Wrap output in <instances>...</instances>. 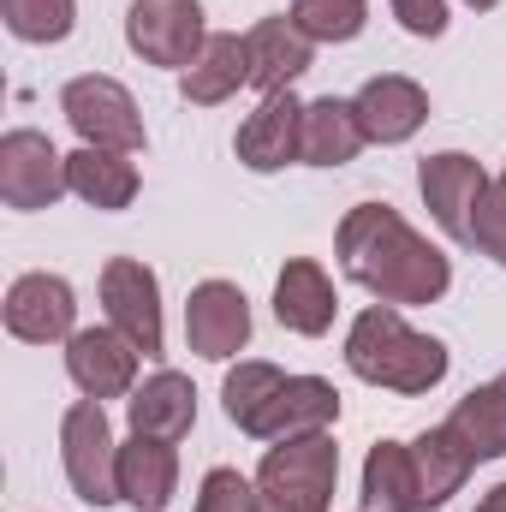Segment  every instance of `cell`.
<instances>
[{
    "instance_id": "cell-30",
    "label": "cell",
    "mask_w": 506,
    "mask_h": 512,
    "mask_svg": "<svg viewBox=\"0 0 506 512\" xmlns=\"http://www.w3.org/2000/svg\"><path fill=\"white\" fill-rule=\"evenodd\" d=\"M393 18L411 36H441L447 30V0H393Z\"/></svg>"
},
{
    "instance_id": "cell-28",
    "label": "cell",
    "mask_w": 506,
    "mask_h": 512,
    "mask_svg": "<svg viewBox=\"0 0 506 512\" xmlns=\"http://www.w3.org/2000/svg\"><path fill=\"white\" fill-rule=\"evenodd\" d=\"M471 245L489 256V262L506 268V173L489 179V191H483V203H477V215H471Z\"/></svg>"
},
{
    "instance_id": "cell-13",
    "label": "cell",
    "mask_w": 506,
    "mask_h": 512,
    "mask_svg": "<svg viewBox=\"0 0 506 512\" xmlns=\"http://www.w3.org/2000/svg\"><path fill=\"white\" fill-rule=\"evenodd\" d=\"M233 149H239V161H245L251 173H280V167L304 161V102H298L292 90L262 96V108L239 126Z\"/></svg>"
},
{
    "instance_id": "cell-9",
    "label": "cell",
    "mask_w": 506,
    "mask_h": 512,
    "mask_svg": "<svg viewBox=\"0 0 506 512\" xmlns=\"http://www.w3.org/2000/svg\"><path fill=\"white\" fill-rule=\"evenodd\" d=\"M417 191H423L435 227H441L453 245H471V215H477V203H483V191H489V173H483L471 155L441 149V155H429V161L417 167Z\"/></svg>"
},
{
    "instance_id": "cell-32",
    "label": "cell",
    "mask_w": 506,
    "mask_h": 512,
    "mask_svg": "<svg viewBox=\"0 0 506 512\" xmlns=\"http://www.w3.org/2000/svg\"><path fill=\"white\" fill-rule=\"evenodd\" d=\"M465 6H477V12H489V6H501V0H465Z\"/></svg>"
},
{
    "instance_id": "cell-27",
    "label": "cell",
    "mask_w": 506,
    "mask_h": 512,
    "mask_svg": "<svg viewBox=\"0 0 506 512\" xmlns=\"http://www.w3.org/2000/svg\"><path fill=\"white\" fill-rule=\"evenodd\" d=\"M364 18H370V0H298L292 6V24L310 42H352Z\"/></svg>"
},
{
    "instance_id": "cell-8",
    "label": "cell",
    "mask_w": 506,
    "mask_h": 512,
    "mask_svg": "<svg viewBox=\"0 0 506 512\" xmlns=\"http://www.w3.org/2000/svg\"><path fill=\"white\" fill-rule=\"evenodd\" d=\"M102 304H108V328H120L143 358L161 352V280L149 262L114 256L102 268Z\"/></svg>"
},
{
    "instance_id": "cell-21",
    "label": "cell",
    "mask_w": 506,
    "mask_h": 512,
    "mask_svg": "<svg viewBox=\"0 0 506 512\" xmlns=\"http://www.w3.org/2000/svg\"><path fill=\"white\" fill-rule=\"evenodd\" d=\"M364 512H429L411 441H376L364 459Z\"/></svg>"
},
{
    "instance_id": "cell-20",
    "label": "cell",
    "mask_w": 506,
    "mask_h": 512,
    "mask_svg": "<svg viewBox=\"0 0 506 512\" xmlns=\"http://www.w3.org/2000/svg\"><path fill=\"white\" fill-rule=\"evenodd\" d=\"M239 84H251V48H245V36H227V30H215V36L203 42V54L179 72V96H185L191 108H215V102H227Z\"/></svg>"
},
{
    "instance_id": "cell-4",
    "label": "cell",
    "mask_w": 506,
    "mask_h": 512,
    "mask_svg": "<svg viewBox=\"0 0 506 512\" xmlns=\"http://www.w3.org/2000/svg\"><path fill=\"white\" fill-rule=\"evenodd\" d=\"M60 459H66V483L78 501H90V507L120 501V441H114L102 399H78L60 417Z\"/></svg>"
},
{
    "instance_id": "cell-25",
    "label": "cell",
    "mask_w": 506,
    "mask_h": 512,
    "mask_svg": "<svg viewBox=\"0 0 506 512\" xmlns=\"http://www.w3.org/2000/svg\"><path fill=\"white\" fill-rule=\"evenodd\" d=\"M447 429L465 441L471 459H501L506 453V370L489 387H471V393L453 405Z\"/></svg>"
},
{
    "instance_id": "cell-17",
    "label": "cell",
    "mask_w": 506,
    "mask_h": 512,
    "mask_svg": "<svg viewBox=\"0 0 506 512\" xmlns=\"http://www.w3.org/2000/svg\"><path fill=\"white\" fill-rule=\"evenodd\" d=\"M245 48H251V84L262 96L292 90V84L310 72V60H316V42H310L292 18H262V24H251Z\"/></svg>"
},
{
    "instance_id": "cell-3",
    "label": "cell",
    "mask_w": 506,
    "mask_h": 512,
    "mask_svg": "<svg viewBox=\"0 0 506 512\" xmlns=\"http://www.w3.org/2000/svg\"><path fill=\"white\" fill-rule=\"evenodd\" d=\"M340 483V447L322 435H292L274 441L262 471H256V501L262 512H328V495Z\"/></svg>"
},
{
    "instance_id": "cell-29",
    "label": "cell",
    "mask_w": 506,
    "mask_h": 512,
    "mask_svg": "<svg viewBox=\"0 0 506 512\" xmlns=\"http://www.w3.org/2000/svg\"><path fill=\"white\" fill-rule=\"evenodd\" d=\"M197 512H262V501H256V483H245L227 465H215L203 477V489H197Z\"/></svg>"
},
{
    "instance_id": "cell-24",
    "label": "cell",
    "mask_w": 506,
    "mask_h": 512,
    "mask_svg": "<svg viewBox=\"0 0 506 512\" xmlns=\"http://www.w3.org/2000/svg\"><path fill=\"white\" fill-rule=\"evenodd\" d=\"M411 459H417V483H423V507H447L459 489H465V477H471V453H465V441L441 423V429H423L417 441H411Z\"/></svg>"
},
{
    "instance_id": "cell-6",
    "label": "cell",
    "mask_w": 506,
    "mask_h": 512,
    "mask_svg": "<svg viewBox=\"0 0 506 512\" xmlns=\"http://www.w3.org/2000/svg\"><path fill=\"white\" fill-rule=\"evenodd\" d=\"M126 42L137 60L149 66H191L209 42L203 30V6L197 0H131L126 12Z\"/></svg>"
},
{
    "instance_id": "cell-18",
    "label": "cell",
    "mask_w": 506,
    "mask_h": 512,
    "mask_svg": "<svg viewBox=\"0 0 506 512\" xmlns=\"http://www.w3.org/2000/svg\"><path fill=\"white\" fill-rule=\"evenodd\" d=\"M131 435H155V441H185L197 423V387L179 370H155L143 387H131L126 399Z\"/></svg>"
},
{
    "instance_id": "cell-23",
    "label": "cell",
    "mask_w": 506,
    "mask_h": 512,
    "mask_svg": "<svg viewBox=\"0 0 506 512\" xmlns=\"http://www.w3.org/2000/svg\"><path fill=\"white\" fill-rule=\"evenodd\" d=\"M66 185L72 197H84L90 209H126L137 197V167H131L120 149H72L66 155Z\"/></svg>"
},
{
    "instance_id": "cell-5",
    "label": "cell",
    "mask_w": 506,
    "mask_h": 512,
    "mask_svg": "<svg viewBox=\"0 0 506 512\" xmlns=\"http://www.w3.org/2000/svg\"><path fill=\"white\" fill-rule=\"evenodd\" d=\"M60 114L72 120V131L90 149H120V155L143 149V114H137V102L120 78H102V72L72 78L60 90Z\"/></svg>"
},
{
    "instance_id": "cell-26",
    "label": "cell",
    "mask_w": 506,
    "mask_h": 512,
    "mask_svg": "<svg viewBox=\"0 0 506 512\" xmlns=\"http://www.w3.org/2000/svg\"><path fill=\"white\" fill-rule=\"evenodd\" d=\"M0 18L18 42H66L78 24V0H0Z\"/></svg>"
},
{
    "instance_id": "cell-11",
    "label": "cell",
    "mask_w": 506,
    "mask_h": 512,
    "mask_svg": "<svg viewBox=\"0 0 506 512\" xmlns=\"http://www.w3.org/2000/svg\"><path fill=\"white\" fill-rule=\"evenodd\" d=\"M6 334L24 346H54L78 334V298L60 274H18L6 292Z\"/></svg>"
},
{
    "instance_id": "cell-7",
    "label": "cell",
    "mask_w": 506,
    "mask_h": 512,
    "mask_svg": "<svg viewBox=\"0 0 506 512\" xmlns=\"http://www.w3.org/2000/svg\"><path fill=\"white\" fill-rule=\"evenodd\" d=\"M66 191H72L66 185V155L42 131L18 126L0 137V197H6V209H48Z\"/></svg>"
},
{
    "instance_id": "cell-16",
    "label": "cell",
    "mask_w": 506,
    "mask_h": 512,
    "mask_svg": "<svg viewBox=\"0 0 506 512\" xmlns=\"http://www.w3.org/2000/svg\"><path fill=\"white\" fill-rule=\"evenodd\" d=\"M334 310H340V298H334L328 268L310 262V256H292V262L280 268V280H274V316H280V328L316 340V334L334 328Z\"/></svg>"
},
{
    "instance_id": "cell-15",
    "label": "cell",
    "mask_w": 506,
    "mask_h": 512,
    "mask_svg": "<svg viewBox=\"0 0 506 512\" xmlns=\"http://www.w3.org/2000/svg\"><path fill=\"white\" fill-rule=\"evenodd\" d=\"M352 108H358V126H364L370 143H405V137H417L423 120H429L423 84H417V78H399V72L370 78V84L352 96Z\"/></svg>"
},
{
    "instance_id": "cell-2",
    "label": "cell",
    "mask_w": 506,
    "mask_h": 512,
    "mask_svg": "<svg viewBox=\"0 0 506 512\" xmlns=\"http://www.w3.org/2000/svg\"><path fill=\"white\" fill-rule=\"evenodd\" d=\"M346 364L358 382L387 393H429L447 376V346L417 334L393 304H370L346 334Z\"/></svg>"
},
{
    "instance_id": "cell-1",
    "label": "cell",
    "mask_w": 506,
    "mask_h": 512,
    "mask_svg": "<svg viewBox=\"0 0 506 512\" xmlns=\"http://www.w3.org/2000/svg\"><path fill=\"white\" fill-rule=\"evenodd\" d=\"M334 256L346 268V280H358L364 292H376L381 304H435L453 286V262L435 251L399 209L387 203H358L346 209L340 233H334Z\"/></svg>"
},
{
    "instance_id": "cell-12",
    "label": "cell",
    "mask_w": 506,
    "mask_h": 512,
    "mask_svg": "<svg viewBox=\"0 0 506 512\" xmlns=\"http://www.w3.org/2000/svg\"><path fill=\"white\" fill-rule=\"evenodd\" d=\"M66 376L84 399H120L137 382V346L120 328H78L66 340Z\"/></svg>"
},
{
    "instance_id": "cell-22",
    "label": "cell",
    "mask_w": 506,
    "mask_h": 512,
    "mask_svg": "<svg viewBox=\"0 0 506 512\" xmlns=\"http://www.w3.org/2000/svg\"><path fill=\"white\" fill-rule=\"evenodd\" d=\"M364 143L370 137L358 126V108L352 102H340V96L304 102V161L310 167H346V161H358Z\"/></svg>"
},
{
    "instance_id": "cell-14",
    "label": "cell",
    "mask_w": 506,
    "mask_h": 512,
    "mask_svg": "<svg viewBox=\"0 0 506 512\" xmlns=\"http://www.w3.org/2000/svg\"><path fill=\"white\" fill-rule=\"evenodd\" d=\"M340 417V393L322 376H280V387L268 393L262 417H256L251 435L262 441H292V435H322L328 423Z\"/></svg>"
},
{
    "instance_id": "cell-10",
    "label": "cell",
    "mask_w": 506,
    "mask_h": 512,
    "mask_svg": "<svg viewBox=\"0 0 506 512\" xmlns=\"http://www.w3.org/2000/svg\"><path fill=\"white\" fill-rule=\"evenodd\" d=\"M185 340H191L197 358H215V364L239 358L245 340H251V304H245V292L233 280L191 286V298H185Z\"/></svg>"
},
{
    "instance_id": "cell-31",
    "label": "cell",
    "mask_w": 506,
    "mask_h": 512,
    "mask_svg": "<svg viewBox=\"0 0 506 512\" xmlns=\"http://www.w3.org/2000/svg\"><path fill=\"white\" fill-rule=\"evenodd\" d=\"M477 512H506V483H495V489L477 501Z\"/></svg>"
},
{
    "instance_id": "cell-19",
    "label": "cell",
    "mask_w": 506,
    "mask_h": 512,
    "mask_svg": "<svg viewBox=\"0 0 506 512\" xmlns=\"http://www.w3.org/2000/svg\"><path fill=\"white\" fill-rule=\"evenodd\" d=\"M179 489V453L173 441H155V435H131L120 447V501H131L137 512H167Z\"/></svg>"
}]
</instances>
